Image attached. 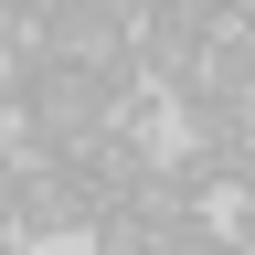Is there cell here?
Listing matches in <instances>:
<instances>
[{
    "instance_id": "obj_3",
    "label": "cell",
    "mask_w": 255,
    "mask_h": 255,
    "mask_svg": "<svg viewBox=\"0 0 255 255\" xmlns=\"http://www.w3.org/2000/svg\"><path fill=\"white\" fill-rule=\"evenodd\" d=\"M245 128H255V107H245Z\"/></svg>"
},
{
    "instance_id": "obj_1",
    "label": "cell",
    "mask_w": 255,
    "mask_h": 255,
    "mask_svg": "<svg viewBox=\"0 0 255 255\" xmlns=\"http://www.w3.org/2000/svg\"><path fill=\"white\" fill-rule=\"evenodd\" d=\"M107 117H117V85L96 75V64H64L53 53V64H32V75L11 85V117L0 128H32V138H53V149H85Z\"/></svg>"
},
{
    "instance_id": "obj_2",
    "label": "cell",
    "mask_w": 255,
    "mask_h": 255,
    "mask_svg": "<svg viewBox=\"0 0 255 255\" xmlns=\"http://www.w3.org/2000/svg\"><path fill=\"white\" fill-rule=\"evenodd\" d=\"M128 32H138V21H128L117 0H64V11H53V53L64 64H107Z\"/></svg>"
},
{
    "instance_id": "obj_4",
    "label": "cell",
    "mask_w": 255,
    "mask_h": 255,
    "mask_svg": "<svg viewBox=\"0 0 255 255\" xmlns=\"http://www.w3.org/2000/svg\"><path fill=\"white\" fill-rule=\"evenodd\" d=\"M53 11H64V0H53Z\"/></svg>"
}]
</instances>
